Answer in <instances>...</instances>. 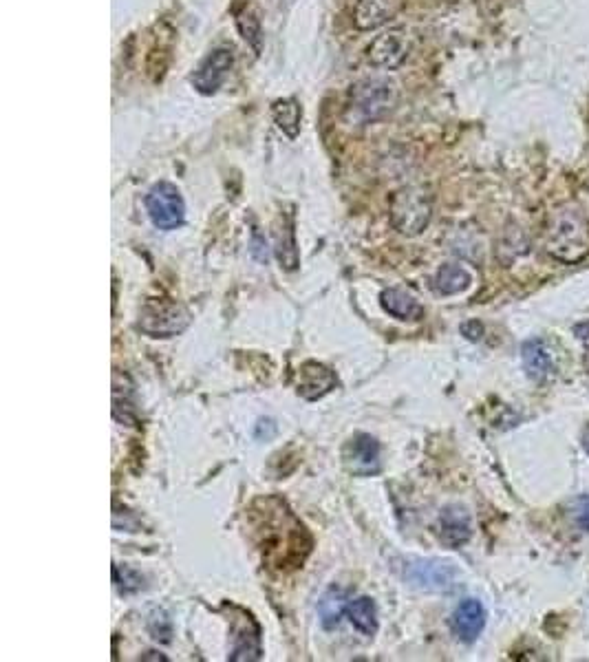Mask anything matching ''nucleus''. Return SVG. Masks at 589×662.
<instances>
[{
    "label": "nucleus",
    "instance_id": "nucleus-1",
    "mask_svg": "<svg viewBox=\"0 0 589 662\" xmlns=\"http://www.w3.org/2000/svg\"><path fill=\"white\" fill-rule=\"evenodd\" d=\"M400 100L398 84L389 78H364L349 91L347 113L356 124H376L391 115Z\"/></svg>",
    "mask_w": 589,
    "mask_h": 662
},
{
    "label": "nucleus",
    "instance_id": "nucleus-2",
    "mask_svg": "<svg viewBox=\"0 0 589 662\" xmlns=\"http://www.w3.org/2000/svg\"><path fill=\"white\" fill-rule=\"evenodd\" d=\"M545 250L556 261L574 265L581 263L589 254V228L581 212L563 208L554 212L545 239Z\"/></svg>",
    "mask_w": 589,
    "mask_h": 662
},
{
    "label": "nucleus",
    "instance_id": "nucleus-3",
    "mask_svg": "<svg viewBox=\"0 0 589 662\" xmlns=\"http://www.w3.org/2000/svg\"><path fill=\"white\" fill-rule=\"evenodd\" d=\"M433 217V197L428 188L406 186L393 195L391 223L404 237L422 234Z\"/></svg>",
    "mask_w": 589,
    "mask_h": 662
},
{
    "label": "nucleus",
    "instance_id": "nucleus-4",
    "mask_svg": "<svg viewBox=\"0 0 589 662\" xmlns=\"http://www.w3.org/2000/svg\"><path fill=\"white\" fill-rule=\"evenodd\" d=\"M146 210L153 226L159 230H175L186 219V204L177 186L159 181L146 195Z\"/></svg>",
    "mask_w": 589,
    "mask_h": 662
},
{
    "label": "nucleus",
    "instance_id": "nucleus-5",
    "mask_svg": "<svg viewBox=\"0 0 589 662\" xmlns=\"http://www.w3.org/2000/svg\"><path fill=\"white\" fill-rule=\"evenodd\" d=\"M411 53V38L404 27H391L371 40L367 60L378 69L393 71L402 67Z\"/></svg>",
    "mask_w": 589,
    "mask_h": 662
},
{
    "label": "nucleus",
    "instance_id": "nucleus-6",
    "mask_svg": "<svg viewBox=\"0 0 589 662\" xmlns=\"http://www.w3.org/2000/svg\"><path fill=\"white\" fill-rule=\"evenodd\" d=\"M188 325V312L177 303L151 301L139 316V329L151 338H170L184 331Z\"/></svg>",
    "mask_w": 589,
    "mask_h": 662
},
{
    "label": "nucleus",
    "instance_id": "nucleus-7",
    "mask_svg": "<svg viewBox=\"0 0 589 662\" xmlns=\"http://www.w3.org/2000/svg\"><path fill=\"white\" fill-rule=\"evenodd\" d=\"M457 568L448 561H409L404 579L424 592H451L457 583Z\"/></svg>",
    "mask_w": 589,
    "mask_h": 662
},
{
    "label": "nucleus",
    "instance_id": "nucleus-8",
    "mask_svg": "<svg viewBox=\"0 0 589 662\" xmlns=\"http://www.w3.org/2000/svg\"><path fill=\"white\" fill-rule=\"evenodd\" d=\"M234 67V53L228 47H219L208 53V58L203 60L197 71L192 73V87H195L201 95H214L223 84H226L230 71Z\"/></svg>",
    "mask_w": 589,
    "mask_h": 662
},
{
    "label": "nucleus",
    "instance_id": "nucleus-9",
    "mask_svg": "<svg viewBox=\"0 0 589 662\" xmlns=\"http://www.w3.org/2000/svg\"><path fill=\"white\" fill-rule=\"evenodd\" d=\"M342 459H345L347 471L353 475H376L380 471V444L376 442V437L360 433L347 442Z\"/></svg>",
    "mask_w": 589,
    "mask_h": 662
},
{
    "label": "nucleus",
    "instance_id": "nucleus-10",
    "mask_svg": "<svg viewBox=\"0 0 589 662\" xmlns=\"http://www.w3.org/2000/svg\"><path fill=\"white\" fill-rule=\"evenodd\" d=\"M486 627V610L477 599H466L457 605L451 616L453 634L462 643H475Z\"/></svg>",
    "mask_w": 589,
    "mask_h": 662
},
{
    "label": "nucleus",
    "instance_id": "nucleus-11",
    "mask_svg": "<svg viewBox=\"0 0 589 662\" xmlns=\"http://www.w3.org/2000/svg\"><path fill=\"white\" fill-rule=\"evenodd\" d=\"M400 0H358L353 7V25L360 31H373L395 18Z\"/></svg>",
    "mask_w": 589,
    "mask_h": 662
},
{
    "label": "nucleus",
    "instance_id": "nucleus-12",
    "mask_svg": "<svg viewBox=\"0 0 589 662\" xmlns=\"http://www.w3.org/2000/svg\"><path fill=\"white\" fill-rule=\"evenodd\" d=\"M473 535V526H470V515L462 506H448L439 515V539H442L448 548H459Z\"/></svg>",
    "mask_w": 589,
    "mask_h": 662
},
{
    "label": "nucleus",
    "instance_id": "nucleus-13",
    "mask_svg": "<svg viewBox=\"0 0 589 662\" xmlns=\"http://www.w3.org/2000/svg\"><path fill=\"white\" fill-rule=\"evenodd\" d=\"M336 387V376L334 371L327 369L325 365L318 362H307L301 369V378H298V393L307 400H318L325 393Z\"/></svg>",
    "mask_w": 589,
    "mask_h": 662
},
{
    "label": "nucleus",
    "instance_id": "nucleus-14",
    "mask_svg": "<svg viewBox=\"0 0 589 662\" xmlns=\"http://www.w3.org/2000/svg\"><path fill=\"white\" fill-rule=\"evenodd\" d=\"M521 360H523V369H526L532 380H545L554 367L552 351L543 338H532L528 343H523Z\"/></svg>",
    "mask_w": 589,
    "mask_h": 662
},
{
    "label": "nucleus",
    "instance_id": "nucleus-15",
    "mask_svg": "<svg viewBox=\"0 0 589 662\" xmlns=\"http://www.w3.org/2000/svg\"><path fill=\"white\" fill-rule=\"evenodd\" d=\"M380 305L384 312L398 320H420L424 316V307L415 301V296L395 287L380 294Z\"/></svg>",
    "mask_w": 589,
    "mask_h": 662
},
{
    "label": "nucleus",
    "instance_id": "nucleus-16",
    "mask_svg": "<svg viewBox=\"0 0 589 662\" xmlns=\"http://www.w3.org/2000/svg\"><path fill=\"white\" fill-rule=\"evenodd\" d=\"M261 658V632L250 614H243V627L237 629V640L230 660H259Z\"/></svg>",
    "mask_w": 589,
    "mask_h": 662
},
{
    "label": "nucleus",
    "instance_id": "nucleus-17",
    "mask_svg": "<svg viewBox=\"0 0 589 662\" xmlns=\"http://www.w3.org/2000/svg\"><path fill=\"white\" fill-rule=\"evenodd\" d=\"M272 117L276 126L289 137V140H296L298 133H301V122H303V106L296 98H285V100H276L272 106Z\"/></svg>",
    "mask_w": 589,
    "mask_h": 662
},
{
    "label": "nucleus",
    "instance_id": "nucleus-18",
    "mask_svg": "<svg viewBox=\"0 0 589 662\" xmlns=\"http://www.w3.org/2000/svg\"><path fill=\"white\" fill-rule=\"evenodd\" d=\"M470 283H473V276H470L462 265H457V263L442 265L433 279L435 292L442 296H453V294L464 292V290H468Z\"/></svg>",
    "mask_w": 589,
    "mask_h": 662
},
{
    "label": "nucleus",
    "instance_id": "nucleus-19",
    "mask_svg": "<svg viewBox=\"0 0 589 662\" xmlns=\"http://www.w3.org/2000/svg\"><path fill=\"white\" fill-rule=\"evenodd\" d=\"M345 610H347V594L338 590V587H331V590L325 592L323 599H320V603H318L320 623H323L325 629L338 627Z\"/></svg>",
    "mask_w": 589,
    "mask_h": 662
},
{
    "label": "nucleus",
    "instance_id": "nucleus-20",
    "mask_svg": "<svg viewBox=\"0 0 589 662\" xmlns=\"http://www.w3.org/2000/svg\"><path fill=\"white\" fill-rule=\"evenodd\" d=\"M349 621L358 632L373 636L378 632V612H376V603L369 596H360V599L351 601L349 605Z\"/></svg>",
    "mask_w": 589,
    "mask_h": 662
},
{
    "label": "nucleus",
    "instance_id": "nucleus-21",
    "mask_svg": "<svg viewBox=\"0 0 589 662\" xmlns=\"http://www.w3.org/2000/svg\"><path fill=\"white\" fill-rule=\"evenodd\" d=\"M237 27L241 31L243 40L248 42V45H252L254 51H259L261 49V40H263L261 20L256 18V14L252 12V9H243V12L237 16Z\"/></svg>",
    "mask_w": 589,
    "mask_h": 662
},
{
    "label": "nucleus",
    "instance_id": "nucleus-22",
    "mask_svg": "<svg viewBox=\"0 0 589 662\" xmlns=\"http://www.w3.org/2000/svg\"><path fill=\"white\" fill-rule=\"evenodd\" d=\"M113 581H115L117 590H120V594H131V592H137V590H142V587H144L142 576H139L135 570L126 568V565H124V568H122V565H115Z\"/></svg>",
    "mask_w": 589,
    "mask_h": 662
},
{
    "label": "nucleus",
    "instance_id": "nucleus-23",
    "mask_svg": "<svg viewBox=\"0 0 589 662\" xmlns=\"http://www.w3.org/2000/svg\"><path fill=\"white\" fill-rule=\"evenodd\" d=\"M278 259L285 265V270H296L298 268V250L294 243V234L292 230H283L281 237H278Z\"/></svg>",
    "mask_w": 589,
    "mask_h": 662
},
{
    "label": "nucleus",
    "instance_id": "nucleus-24",
    "mask_svg": "<svg viewBox=\"0 0 589 662\" xmlns=\"http://www.w3.org/2000/svg\"><path fill=\"white\" fill-rule=\"evenodd\" d=\"M148 632L159 643H170V636H173V623H170V618L166 612L162 610H155L148 618Z\"/></svg>",
    "mask_w": 589,
    "mask_h": 662
},
{
    "label": "nucleus",
    "instance_id": "nucleus-25",
    "mask_svg": "<svg viewBox=\"0 0 589 662\" xmlns=\"http://www.w3.org/2000/svg\"><path fill=\"white\" fill-rule=\"evenodd\" d=\"M570 510H572V519L578 526V530L589 532V495L576 497L570 504Z\"/></svg>",
    "mask_w": 589,
    "mask_h": 662
},
{
    "label": "nucleus",
    "instance_id": "nucleus-26",
    "mask_svg": "<svg viewBox=\"0 0 589 662\" xmlns=\"http://www.w3.org/2000/svg\"><path fill=\"white\" fill-rule=\"evenodd\" d=\"M574 336H576L578 343L589 349V320H585V323H578L574 327Z\"/></svg>",
    "mask_w": 589,
    "mask_h": 662
},
{
    "label": "nucleus",
    "instance_id": "nucleus-27",
    "mask_svg": "<svg viewBox=\"0 0 589 662\" xmlns=\"http://www.w3.org/2000/svg\"><path fill=\"white\" fill-rule=\"evenodd\" d=\"M462 331L470 340H479L481 334H484V327H481V323H477V320H473V323H466Z\"/></svg>",
    "mask_w": 589,
    "mask_h": 662
},
{
    "label": "nucleus",
    "instance_id": "nucleus-28",
    "mask_svg": "<svg viewBox=\"0 0 589 662\" xmlns=\"http://www.w3.org/2000/svg\"><path fill=\"white\" fill-rule=\"evenodd\" d=\"M583 446H585V451L589 455V426L585 429V435H583Z\"/></svg>",
    "mask_w": 589,
    "mask_h": 662
}]
</instances>
